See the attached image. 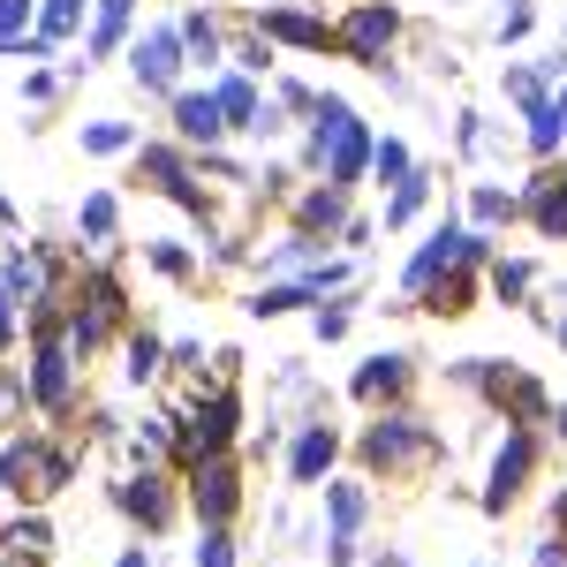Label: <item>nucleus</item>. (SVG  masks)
<instances>
[{
  "label": "nucleus",
  "mask_w": 567,
  "mask_h": 567,
  "mask_svg": "<svg viewBox=\"0 0 567 567\" xmlns=\"http://www.w3.org/2000/svg\"><path fill=\"white\" fill-rule=\"evenodd\" d=\"M0 484H8V492H61V484H69V454L23 439V446L0 454Z\"/></svg>",
  "instance_id": "obj_1"
},
{
  "label": "nucleus",
  "mask_w": 567,
  "mask_h": 567,
  "mask_svg": "<svg viewBox=\"0 0 567 567\" xmlns=\"http://www.w3.org/2000/svg\"><path fill=\"white\" fill-rule=\"evenodd\" d=\"M363 454H371V462H386V470H409V462H424V454H432V432H424L416 416H386V424H371Z\"/></svg>",
  "instance_id": "obj_2"
},
{
  "label": "nucleus",
  "mask_w": 567,
  "mask_h": 567,
  "mask_svg": "<svg viewBox=\"0 0 567 567\" xmlns=\"http://www.w3.org/2000/svg\"><path fill=\"white\" fill-rule=\"evenodd\" d=\"M341 39H349L355 61H371V69H379V61H386V45H393V8H386V0H363Z\"/></svg>",
  "instance_id": "obj_3"
},
{
  "label": "nucleus",
  "mask_w": 567,
  "mask_h": 567,
  "mask_svg": "<svg viewBox=\"0 0 567 567\" xmlns=\"http://www.w3.org/2000/svg\"><path fill=\"white\" fill-rule=\"evenodd\" d=\"M227 432H235V401L219 393V401H205V409L189 416V432H182V454H189V462H205V454H219V446H227Z\"/></svg>",
  "instance_id": "obj_4"
},
{
  "label": "nucleus",
  "mask_w": 567,
  "mask_h": 567,
  "mask_svg": "<svg viewBox=\"0 0 567 567\" xmlns=\"http://www.w3.org/2000/svg\"><path fill=\"white\" fill-rule=\"evenodd\" d=\"M189 499H197V515L219 529L227 515H235V470H227V462H197V477H189Z\"/></svg>",
  "instance_id": "obj_5"
},
{
  "label": "nucleus",
  "mask_w": 567,
  "mask_h": 567,
  "mask_svg": "<svg viewBox=\"0 0 567 567\" xmlns=\"http://www.w3.org/2000/svg\"><path fill=\"white\" fill-rule=\"evenodd\" d=\"M529 454H537V446H529L523 432H515L507 446H499V462H492V492H484V507H492V515H499V507H507V499L523 492V477H529Z\"/></svg>",
  "instance_id": "obj_6"
},
{
  "label": "nucleus",
  "mask_w": 567,
  "mask_h": 567,
  "mask_svg": "<svg viewBox=\"0 0 567 567\" xmlns=\"http://www.w3.org/2000/svg\"><path fill=\"white\" fill-rule=\"evenodd\" d=\"M130 61H136V84H152V91L175 84V69H182V31H152V39L136 45Z\"/></svg>",
  "instance_id": "obj_7"
},
{
  "label": "nucleus",
  "mask_w": 567,
  "mask_h": 567,
  "mask_svg": "<svg viewBox=\"0 0 567 567\" xmlns=\"http://www.w3.org/2000/svg\"><path fill=\"white\" fill-rule=\"evenodd\" d=\"M175 122H182V136H189V144H213V136L227 130V114H219L213 91H189V99H175Z\"/></svg>",
  "instance_id": "obj_8"
},
{
  "label": "nucleus",
  "mask_w": 567,
  "mask_h": 567,
  "mask_svg": "<svg viewBox=\"0 0 567 567\" xmlns=\"http://www.w3.org/2000/svg\"><path fill=\"white\" fill-rule=\"evenodd\" d=\"M258 23H265V39H288V45H326L333 39L318 16H296V8H265Z\"/></svg>",
  "instance_id": "obj_9"
},
{
  "label": "nucleus",
  "mask_w": 567,
  "mask_h": 567,
  "mask_svg": "<svg viewBox=\"0 0 567 567\" xmlns=\"http://www.w3.org/2000/svg\"><path fill=\"white\" fill-rule=\"evenodd\" d=\"M31 393H39L45 409H61V401H69V355L53 349V341L39 349V371H31Z\"/></svg>",
  "instance_id": "obj_10"
},
{
  "label": "nucleus",
  "mask_w": 567,
  "mask_h": 567,
  "mask_svg": "<svg viewBox=\"0 0 567 567\" xmlns=\"http://www.w3.org/2000/svg\"><path fill=\"white\" fill-rule=\"evenodd\" d=\"M333 454H341V439H333V432H326V424H318V432H303V439H296V477H326V470H333Z\"/></svg>",
  "instance_id": "obj_11"
},
{
  "label": "nucleus",
  "mask_w": 567,
  "mask_h": 567,
  "mask_svg": "<svg viewBox=\"0 0 567 567\" xmlns=\"http://www.w3.org/2000/svg\"><path fill=\"white\" fill-rule=\"evenodd\" d=\"M401 379H409V355H371V363L355 371V393H363V401H379V393H393Z\"/></svg>",
  "instance_id": "obj_12"
},
{
  "label": "nucleus",
  "mask_w": 567,
  "mask_h": 567,
  "mask_svg": "<svg viewBox=\"0 0 567 567\" xmlns=\"http://www.w3.org/2000/svg\"><path fill=\"white\" fill-rule=\"evenodd\" d=\"M529 213H537V227L560 243L567 235V182H537V189H529Z\"/></svg>",
  "instance_id": "obj_13"
},
{
  "label": "nucleus",
  "mask_w": 567,
  "mask_h": 567,
  "mask_svg": "<svg viewBox=\"0 0 567 567\" xmlns=\"http://www.w3.org/2000/svg\"><path fill=\"white\" fill-rule=\"evenodd\" d=\"M122 507H130V515H144V523L159 529V523H167V484H159V477H136V484H122Z\"/></svg>",
  "instance_id": "obj_14"
},
{
  "label": "nucleus",
  "mask_w": 567,
  "mask_h": 567,
  "mask_svg": "<svg viewBox=\"0 0 567 567\" xmlns=\"http://www.w3.org/2000/svg\"><path fill=\"white\" fill-rule=\"evenodd\" d=\"M213 99H219V114H227V122H250V130H258V114H265V106H258V91L243 84V76H227V84H219Z\"/></svg>",
  "instance_id": "obj_15"
},
{
  "label": "nucleus",
  "mask_w": 567,
  "mask_h": 567,
  "mask_svg": "<svg viewBox=\"0 0 567 567\" xmlns=\"http://www.w3.org/2000/svg\"><path fill=\"white\" fill-rule=\"evenodd\" d=\"M45 545H53V529H45L39 515H23V523L8 529V553H16V560H45Z\"/></svg>",
  "instance_id": "obj_16"
},
{
  "label": "nucleus",
  "mask_w": 567,
  "mask_h": 567,
  "mask_svg": "<svg viewBox=\"0 0 567 567\" xmlns=\"http://www.w3.org/2000/svg\"><path fill=\"white\" fill-rule=\"evenodd\" d=\"M355 523H363V492L355 484H333V545H349Z\"/></svg>",
  "instance_id": "obj_17"
},
{
  "label": "nucleus",
  "mask_w": 567,
  "mask_h": 567,
  "mask_svg": "<svg viewBox=\"0 0 567 567\" xmlns=\"http://www.w3.org/2000/svg\"><path fill=\"white\" fill-rule=\"evenodd\" d=\"M182 45H189L197 61H219V31H213V16H182Z\"/></svg>",
  "instance_id": "obj_18"
},
{
  "label": "nucleus",
  "mask_w": 567,
  "mask_h": 567,
  "mask_svg": "<svg viewBox=\"0 0 567 567\" xmlns=\"http://www.w3.org/2000/svg\"><path fill=\"white\" fill-rule=\"evenodd\" d=\"M76 23H84V0H45V31L39 39H69Z\"/></svg>",
  "instance_id": "obj_19"
},
{
  "label": "nucleus",
  "mask_w": 567,
  "mask_h": 567,
  "mask_svg": "<svg viewBox=\"0 0 567 567\" xmlns=\"http://www.w3.org/2000/svg\"><path fill=\"white\" fill-rule=\"evenodd\" d=\"M122 23H130V0H99V39H91V53H106V45L122 39Z\"/></svg>",
  "instance_id": "obj_20"
},
{
  "label": "nucleus",
  "mask_w": 567,
  "mask_h": 567,
  "mask_svg": "<svg viewBox=\"0 0 567 567\" xmlns=\"http://www.w3.org/2000/svg\"><path fill=\"white\" fill-rule=\"evenodd\" d=\"M560 106H529V144H537V152H553V144H560Z\"/></svg>",
  "instance_id": "obj_21"
},
{
  "label": "nucleus",
  "mask_w": 567,
  "mask_h": 567,
  "mask_svg": "<svg viewBox=\"0 0 567 567\" xmlns=\"http://www.w3.org/2000/svg\"><path fill=\"white\" fill-rule=\"evenodd\" d=\"M303 227H341V189H318V197H303Z\"/></svg>",
  "instance_id": "obj_22"
},
{
  "label": "nucleus",
  "mask_w": 567,
  "mask_h": 567,
  "mask_svg": "<svg viewBox=\"0 0 567 567\" xmlns=\"http://www.w3.org/2000/svg\"><path fill=\"white\" fill-rule=\"evenodd\" d=\"M84 152H130V130H122V122H91Z\"/></svg>",
  "instance_id": "obj_23"
},
{
  "label": "nucleus",
  "mask_w": 567,
  "mask_h": 567,
  "mask_svg": "<svg viewBox=\"0 0 567 567\" xmlns=\"http://www.w3.org/2000/svg\"><path fill=\"white\" fill-rule=\"evenodd\" d=\"M296 303H310V288H265L250 310H258V318H280V310H296Z\"/></svg>",
  "instance_id": "obj_24"
},
{
  "label": "nucleus",
  "mask_w": 567,
  "mask_h": 567,
  "mask_svg": "<svg viewBox=\"0 0 567 567\" xmlns=\"http://www.w3.org/2000/svg\"><path fill=\"white\" fill-rule=\"evenodd\" d=\"M371 167L386 182H409V152H401V144H371Z\"/></svg>",
  "instance_id": "obj_25"
},
{
  "label": "nucleus",
  "mask_w": 567,
  "mask_h": 567,
  "mask_svg": "<svg viewBox=\"0 0 567 567\" xmlns=\"http://www.w3.org/2000/svg\"><path fill=\"white\" fill-rule=\"evenodd\" d=\"M507 213H515V197H507V189H477V227H499Z\"/></svg>",
  "instance_id": "obj_26"
},
{
  "label": "nucleus",
  "mask_w": 567,
  "mask_h": 567,
  "mask_svg": "<svg viewBox=\"0 0 567 567\" xmlns=\"http://www.w3.org/2000/svg\"><path fill=\"white\" fill-rule=\"evenodd\" d=\"M152 371H159V341L136 333V341H130V379H152Z\"/></svg>",
  "instance_id": "obj_27"
},
{
  "label": "nucleus",
  "mask_w": 567,
  "mask_h": 567,
  "mask_svg": "<svg viewBox=\"0 0 567 567\" xmlns=\"http://www.w3.org/2000/svg\"><path fill=\"white\" fill-rule=\"evenodd\" d=\"M23 23H31V0H0V45L23 39Z\"/></svg>",
  "instance_id": "obj_28"
},
{
  "label": "nucleus",
  "mask_w": 567,
  "mask_h": 567,
  "mask_svg": "<svg viewBox=\"0 0 567 567\" xmlns=\"http://www.w3.org/2000/svg\"><path fill=\"white\" fill-rule=\"evenodd\" d=\"M416 205H424V182L409 175V182H401V189H393V197H386V219H409V213H416Z\"/></svg>",
  "instance_id": "obj_29"
},
{
  "label": "nucleus",
  "mask_w": 567,
  "mask_h": 567,
  "mask_svg": "<svg viewBox=\"0 0 567 567\" xmlns=\"http://www.w3.org/2000/svg\"><path fill=\"white\" fill-rule=\"evenodd\" d=\"M84 227H91V235H114V197H106V189L84 197Z\"/></svg>",
  "instance_id": "obj_30"
},
{
  "label": "nucleus",
  "mask_w": 567,
  "mask_h": 567,
  "mask_svg": "<svg viewBox=\"0 0 567 567\" xmlns=\"http://www.w3.org/2000/svg\"><path fill=\"white\" fill-rule=\"evenodd\" d=\"M152 265H159V272H175V280H189V258H182L175 243H152Z\"/></svg>",
  "instance_id": "obj_31"
},
{
  "label": "nucleus",
  "mask_w": 567,
  "mask_h": 567,
  "mask_svg": "<svg viewBox=\"0 0 567 567\" xmlns=\"http://www.w3.org/2000/svg\"><path fill=\"white\" fill-rule=\"evenodd\" d=\"M507 91H515V99H523V106H545V84H537V76H529V69H515V76H507Z\"/></svg>",
  "instance_id": "obj_32"
},
{
  "label": "nucleus",
  "mask_w": 567,
  "mask_h": 567,
  "mask_svg": "<svg viewBox=\"0 0 567 567\" xmlns=\"http://www.w3.org/2000/svg\"><path fill=\"white\" fill-rule=\"evenodd\" d=\"M197 567H235V553H227V537H219V529L197 545Z\"/></svg>",
  "instance_id": "obj_33"
},
{
  "label": "nucleus",
  "mask_w": 567,
  "mask_h": 567,
  "mask_svg": "<svg viewBox=\"0 0 567 567\" xmlns=\"http://www.w3.org/2000/svg\"><path fill=\"white\" fill-rule=\"evenodd\" d=\"M492 280H499V296H523V288H529V265H499Z\"/></svg>",
  "instance_id": "obj_34"
},
{
  "label": "nucleus",
  "mask_w": 567,
  "mask_h": 567,
  "mask_svg": "<svg viewBox=\"0 0 567 567\" xmlns=\"http://www.w3.org/2000/svg\"><path fill=\"white\" fill-rule=\"evenodd\" d=\"M537 567H567V545H537Z\"/></svg>",
  "instance_id": "obj_35"
},
{
  "label": "nucleus",
  "mask_w": 567,
  "mask_h": 567,
  "mask_svg": "<svg viewBox=\"0 0 567 567\" xmlns=\"http://www.w3.org/2000/svg\"><path fill=\"white\" fill-rule=\"evenodd\" d=\"M8 310H16V303H0V349H8Z\"/></svg>",
  "instance_id": "obj_36"
},
{
  "label": "nucleus",
  "mask_w": 567,
  "mask_h": 567,
  "mask_svg": "<svg viewBox=\"0 0 567 567\" xmlns=\"http://www.w3.org/2000/svg\"><path fill=\"white\" fill-rule=\"evenodd\" d=\"M8 401H16V379H0V409H8Z\"/></svg>",
  "instance_id": "obj_37"
},
{
  "label": "nucleus",
  "mask_w": 567,
  "mask_h": 567,
  "mask_svg": "<svg viewBox=\"0 0 567 567\" xmlns=\"http://www.w3.org/2000/svg\"><path fill=\"white\" fill-rule=\"evenodd\" d=\"M122 567H152V560H144V553H130V560H122Z\"/></svg>",
  "instance_id": "obj_38"
},
{
  "label": "nucleus",
  "mask_w": 567,
  "mask_h": 567,
  "mask_svg": "<svg viewBox=\"0 0 567 567\" xmlns=\"http://www.w3.org/2000/svg\"><path fill=\"white\" fill-rule=\"evenodd\" d=\"M560 432H567V409H560Z\"/></svg>",
  "instance_id": "obj_39"
},
{
  "label": "nucleus",
  "mask_w": 567,
  "mask_h": 567,
  "mask_svg": "<svg viewBox=\"0 0 567 567\" xmlns=\"http://www.w3.org/2000/svg\"><path fill=\"white\" fill-rule=\"evenodd\" d=\"M560 122H567V99H560Z\"/></svg>",
  "instance_id": "obj_40"
},
{
  "label": "nucleus",
  "mask_w": 567,
  "mask_h": 567,
  "mask_svg": "<svg viewBox=\"0 0 567 567\" xmlns=\"http://www.w3.org/2000/svg\"><path fill=\"white\" fill-rule=\"evenodd\" d=\"M560 341H567V318H560Z\"/></svg>",
  "instance_id": "obj_41"
},
{
  "label": "nucleus",
  "mask_w": 567,
  "mask_h": 567,
  "mask_svg": "<svg viewBox=\"0 0 567 567\" xmlns=\"http://www.w3.org/2000/svg\"><path fill=\"white\" fill-rule=\"evenodd\" d=\"M560 523H567V499H560Z\"/></svg>",
  "instance_id": "obj_42"
},
{
  "label": "nucleus",
  "mask_w": 567,
  "mask_h": 567,
  "mask_svg": "<svg viewBox=\"0 0 567 567\" xmlns=\"http://www.w3.org/2000/svg\"><path fill=\"white\" fill-rule=\"evenodd\" d=\"M393 567H401V560H393Z\"/></svg>",
  "instance_id": "obj_43"
}]
</instances>
